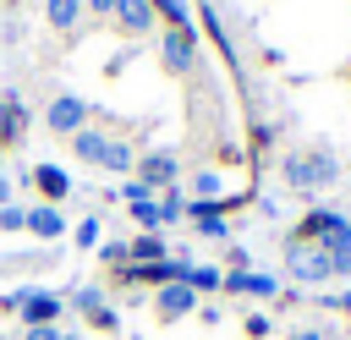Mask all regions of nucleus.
Listing matches in <instances>:
<instances>
[{"instance_id":"23","label":"nucleus","mask_w":351,"mask_h":340,"mask_svg":"<svg viewBox=\"0 0 351 340\" xmlns=\"http://www.w3.org/2000/svg\"><path fill=\"white\" fill-rule=\"evenodd\" d=\"M0 230H5V236L27 230V208H16V203H11V208H0Z\"/></svg>"},{"instance_id":"17","label":"nucleus","mask_w":351,"mask_h":340,"mask_svg":"<svg viewBox=\"0 0 351 340\" xmlns=\"http://www.w3.org/2000/svg\"><path fill=\"white\" fill-rule=\"evenodd\" d=\"M99 170H110V175H126V170H137V154L126 148V143H104V159H99Z\"/></svg>"},{"instance_id":"32","label":"nucleus","mask_w":351,"mask_h":340,"mask_svg":"<svg viewBox=\"0 0 351 340\" xmlns=\"http://www.w3.org/2000/svg\"><path fill=\"white\" fill-rule=\"evenodd\" d=\"M0 5H22V0H0Z\"/></svg>"},{"instance_id":"25","label":"nucleus","mask_w":351,"mask_h":340,"mask_svg":"<svg viewBox=\"0 0 351 340\" xmlns=\"http://www.w3.org/2000/svg\"><path fill=\"white\" fill-rule=\"evenodd\" d=\"M269 329H274L269 313H252V318H247V335H252V340H269Z\"/></svg>"},{"instance_id":"15","label":"nucleus","mask_w":351,"mask_h":340,"mask_svg":"<svg viewBox=\"0 0 351 340\" xmlns=\"http://www.w3.org/2000/svg\"><path fill=\"white\" fill-rule=\"evenodd\" d=\"M82 11H88L82 0H44V22H49L55 33H71V27L82 22Z\"/></svg>"},{"instance_id":"14","label":"nucleus","mask_w":351,"mask_h":340,"mask_svg":"<svg viewBox=\"0 0 351 340\" xmlns=\"http://www.w3.org/2000/svg\"><path fill=\"white\" fill-rule=\"evenodd\" d=\"M110 16L121 22V33H148V27H154V5H148V0H115Z\"/></svg>"},{"instance_id":"5","label":"nucleus","mask_w":351,"mask_h":340,"mask_svg":"<svg viewBox=\"0 0 351 340\" xmlns=\"http://www.w3.org/2000/svg\"><path fill=\"white\" fill-rule=\"evenodd\" d=\"M44 126L55 132V137H77L82 126H88V99H77V93H55L49 99V110H44Z\"/></svg>"},{"instance_id":"4","label":"nucleus","mask_w":351,"mask_h":340,"mask_svg":"<svg viewBox=\"0 0 351 340\" xmlns=\"http://www.w3.org/2000/svg\"><path fill=\"white\" fill-rule=\"evenodd\" d=\"M159 60H165L170 77H186V71L197 66V33H192V27H165V38H159Z\"/></svg>"},{"instance_id":"22","label":"nucleus","mask_w":351,"mask_h":340,"mask_svg":"<svg viewBox=\"0 0 351 340\" xmlns=\"http://www.w3.org/2000/svg\"><path fill=\"white\" fill-rule=\"evenodd\" d=\"M186 285H192V291H219V285H225V274H219L214 263H192V274H186Z\"/></svg>"},{"instance_id":"31","label":"nucleus","mask_w":351,"mask_h":340,"mask_svg":"<svg viewBox=\"0 0 351 340\" xmlns=\"http://www.w3.org/2000/svg\"><path fill=\"white\" fill-rule=\"evenodd\" d=\"M60 340H82V335H77V329H60Z\"/></svg>"},{"instance_id":"16","label":"nucleus","mask_w":351,"mask_h":340,"mask_svg":"<svg viewBox=\"0 0 351 340\" xmlns=\"http://www.w3.org/2000/svg\"><path fill=\"white\" fill-rule=\"evenodd\" d=\"M104 143H110V137H104L99 126H82V132L71 137V148H77V159H82V165H99V159H104Z\"/></svg>"},{"instance_id":"28","label":"nucleus","mask_w":351,"mask_h":340,"mask_svg":"<svg viewBox=\"0 0 351 340\" xmlns=\"http://www.w3.org/2000/svg\"><path fill=\"white\" fill-rule=\"evenodd\" d=\"M324 307H340V313H346V318H351V291H346V296H329V302H324Z\"/></svg>"},{"instance_id":"27","label":"nucleus","mask_w":351,"mask_h":340,"mask_svg":"<svg viewBox=\"0 0 351 340\" xmlns=\"http://www.w3.org/2000/svg\"><path fill=\"white\" fill-rule=\"evenodd\" d=\"M291 340H329V329H318V324H307V329H291Z\"/></svg>"},{"instance_id":"6","label":"nucleus","mask_w":351,"mask_h":340,"mask_svg":"<svg viewBox=\"0 0 351 340\" xmlns=\"http://www.w3.org/2000/svg\"><path fill=\"white\" fill-rule=\"evenodd\" d=\"M176 170H181L176 154H165V148H159V154H143V159H137V186H143L148 197H159V192L176 186Z\"/></svg>"},{"instance_id":"30","label":"nucleus","mask_w":351,"mask_h":340,"mask_svg":"<svg viewBox=\"0 0 351 340\" xmlns=\"http://www.w3.org/2000/svg\"><path fill=\"white\" fill-rule=\"evenodd\" d=\"M0 208H11V181L0 175Z\"/></svg>"},{"instance_id":"10","label":"nucleus","mask_w":351,"mask_h":340,"mask_svg":"<svg viewBox=\"0 0 351 340\" xmlns=\"http://www.w3.org/2000/svg\"><path fill=\"white\" fill-rule=\"evenodd\" d=\"M186 219H192V230H197L203 241H225V236H230L225 203H186Z\"/></svg>"},{"instance_id":"12","label":"nucleus","mask_w":351,"mask_h":340,"mask_svg":"<svg viewBox=\"0 0 351 340\" xmlns=\"http://www.w3.org/2000/svg\"><path fill=\"white\" fill-rule=\"evenodd\" d=\"M27 236H33V241H60V236H66V214L49 208V203L27 208Z\"/></svg>"},{"instance_id":"20","label":"nucleus","mask_w":351,"mask_h":340,"mask_svg":"<svg viewBox=\"0 0 351 340\" xmlns=\"http://www.w3.org/2000/svg\"><path fill=\"white\" fill-rule=\"evenodd\" d=\"M82 318H88V329H99V335H121V313H115V307H104V302H99V307H88Z\"/></svg>"},{"instance_id":"26","label":"nucleus","mask_w":351,"mask_h":340,"mask_svg":"<svg viewBox=\"0 0 351 340\" xmlns=\"http://www.w3.org/2000/svg\"><path fill=\"white\" fill-rule=\"evenodd\" d=\"M22 340H60V324H38V329H22Z\"/></svg>"},{"instance_id":"24","label":"nucleus","mask_w":351,"mask_h":340,"mask_svg":"<svg viewBox=\"0 0 351 340\" xmlns=\"http://www.w3.org/2000/svg\"><path fill=\"white\" fill-rule=\"evenodd\" d=\"M99 302H104V296H99V285H82V291L71 296V307H77V313H88V307H99Z\"/></svg>"},{"instance_id":"11","label":"nucleus","mask_w":351,"mask_h":340,"mask_svg":"<svg viewBox=\"0 0 351 340\" xmlns=\"http://www.w3.org/2000/svg\"><path fill=\"white\" fill-rule=\"evenodd\" d=\"M219 291H230V296H280V280L274 274H252V269H230Z\"/></svg>"},{"instance_id":"19","label":"nucleus","mask_w":351,"mask_h":340,"mask_svg":"<svg viewBox=\"0 0 351 340\" xmlns=\"http://www.w3.org/2000/svg\"><path fill=\"white\" fill-rule=\"evenodd\" d=\"M93 258H99L104 269H115V274H121V269H132V252H126V241H99V247H93Z\"/></svg>"},{"instance_id":"8","label":"nucleus","mask_w":351,"mask_h":340,"mask_svg":"<svg viewBox=\"0 0 351 340\" xmlns=\"http://www.w3.org/2000/svg\"><path fill=\"white\" fill-rule=\"evenodd\" d=\"M33 186H38V197L49 203V208H60L66 197H71V170L66 165H55V159H44V165H33Z\"/></svg>"},{"instance_id":"21","label":"nucleus","mask_w":351,"mask_h":340,"mask_svg":"<svg viewBox=\"0 0 351 340\" xmlns=\"http://www.w3.org/2000/svg\"><path fill=\"white\" fill-rule=\"evenodd\" d=\"M71 236H77V247H88V252H93V247L104 241V219H99V214H88V219H77V230H71Z\"/></svg>"},{"instance_id":"3","label":"nucleus","mask_w":351,"mask_h":340,"mask_svg":"<svg viewBox=\"0 0 351 340\" xmlns=\"http://www.w3.org/2000/svg\"><path fill=\"white\" fill-rule=\"evenodd\" d=\"M0 307H5V313H22V329H38V324H60L66 296L38 291V285H22V291H5V296H0Z\"/></svg>"},{"instance_id":"18","label":"nucleus","mask_w":351,"mask_h":340,"mask_svg":"<svg viewBox=\"0 0 351 340\" xmlns=\"http://www.w3.org/2000/svg\"><path fill=\"white\" fill-rule=\"evenodd\" d=\"M132 219H137L143 230H165V225H170V219H165V203H159V197H137V203H132Z\"/></svg>"},{"instance_id":"7","label":"nucleus","mask_w":351,"mask_h":340,"mask_svg":"<svg viewBox=\"0 0 351 340\" xmlns=\"http://www.w3.org/2000/svg\"><path fill=\"white\" fill-rule=\"evenodd\" d=\"M186 313H197V291H192L186 280L154 291V318H159V324H176V318H186Z\"/></svg>"},{"instance_id":"9","label":"nucleus","mask_w":351,"mask_h":340,"mask_svg":"<svg viewBox=\"0 0 351 340\" xmlns=\"http://www.w3.org/2000/svg\"><path fill=\"white\" fill-rule=\"evenodd\" d=\"M22 126H27L22 93H0V154H11V148L22 143Z\"/></svg>"},{"instance_id":"13","label":"nucleus","mask_w":351,"mask_h":340,"mask_svg":"<svg viewBox=\"0 0 351 340\" xmlns=\"http://www.w3.org/2000/svg\"><path fill=\"white\" fill-rule=\"evenodd\" d=\"M126 252H132V269H148V263H165V258H170L165 230H143L137 241H126Z\"/></svg>"},{"instance_id":"2","label":"nucleus","mask_w":351,"mask_h":340,"mask_svg":"<svg viewBox=\"0 0 351 340\" xmlns=\"http://www.w3.org/2000/svg\"><path fill=\"white\" fill-rule=\"evenodd\" d=\"M335 181H340V159L329 148H291L280 159V186L296 192V197H313V192H324Z\"/></svg>"},{"instance_id":"1","label":"nucleus","mask_w":351,"mask_h":340,"mask_svg":"<svg viewBox=\"0 0 351 340\" xmlns=\"http://www.w3.org/2000/svg\"><path fill=\"white\" fill-rule=\"evenodd\" d=\"M285 269L296 285H329L351 274V219L340 208H307L285 236Z\"/></svg>"},{"instance_id":"29","label":"nucleus","mask_w":351,"mask_h":340,"mask_svg":"<svg viewBox=\"0 0 351 340\" xmlns=\"http://www.w3.org/2000/svg\"><path fill=\"white\" fill-rule=\"evenodd\" d=\"M82 5H88V11H99V16H110V11H115V0H82Z\"/></svg>"}]
</instances>
